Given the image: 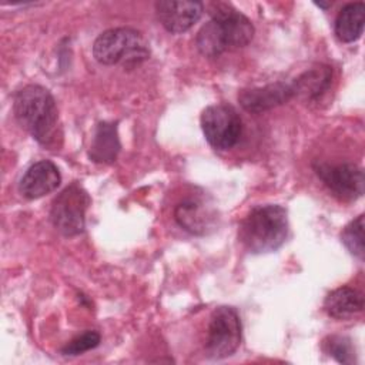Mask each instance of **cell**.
I'll use <instances>...</instances> for the list:
<instances>
[{
  "mask_svg": "<svg viewBox=\"0 0 365 365\" xmlns=\"http://www.w3.org/2000/svg\"><path fill=\"white\" fill-rule=\"evenodd\" d=\"M254 37L251 20L228 3L211 6V20L197 34V47L205 57H218L228 48L247 46Z\"/></svg>",
  "mask_w": 365,
  "mask_h": 365,
  "instance_id": "6da1fadb",
  "label": "cell"
},
{
  "mask_svg": "<svg viewBox=\"0 0 365 365\" xmlns=\"http://www.w3.org/2000/svg\"><path fill=\"white\" fill-rule=\"evenodd\" d=\"M13 111L17 123L40 144L46 147L57 145V140L61 138L58 110L47 88L37 84L23 87L14 97Z\"/></svg>",
  "mask_w": 365,
  "mask_h": 365,
  "instance_id": "7a4b0ae2",
  "label": "cell"
},
{
  "mask_svg": "<svg viewBox=\"0 0 365 365\" xmlns=\"http://www.w3.org/2000/svg\"><path fill=\"white\" fill-rule=\"evenodd\" d=\"M288 237V214L278 204L254 207L240 224L238 238L252 254L278 250Z\"/></svg>",
  "mask_w": 365,
  "mask_h": 365,
  "instance_id": "3957f363",
  "label": "cell"
},
{
  "mask_svg": "<svg viewBox=\"0 0 365 365\" xmlns=\"http://www.w3.org/2000/svg\"><path fill=\"white\" fill-rule=\"evenodd\" d=\"M94 58L106 66H138L150 56L143 33L130 27L110 29L101 33L93 44Z\"/></svg>",
  "mask_w": 365,
  "mask_h": 365,
  "instance_id": "277c9868",
  "label": "cell"
},
{
  "mask_svg": "<svg viewBox=\"0 0 365 365\" xmlns=\"http://www.w3.org/2000/svg\"><path fill=\"white\" fill-rule=\"evenodd\" d=\"M241 344V319L235 308L218 307L211 314L205 351L212 359H222L232 355Z\"/></svg>",
  "mask_w": 365,
  "mask_h": 365,
  "instance_id": "5b68a950",
  "label": "cell"
},
{
  "mask_svg": "<svg viewBox=\"0 0 365 365\" xmlns=\"http://www.w3.org/2000/svg\"><path fill=\"white\" fill-rule=\"evenodd\" d=\"M88 205L90 197L86 190L80 184L73 182L54 198L50 210V220L63 235H78L84 230V215Z\"/></svg>",
  "mask_w": 365,
  "mask_h": 365,
  "instance_id": "8992f818",
  "label": "cell"
},
{
  "mask_svg": "<svg viewBox=\"0 0 365 365\" xmlns=\"http://www.w3.org/2000/svg\"><path fill=\"white\" fill-rule=\"evenodd\" d=\"M201 128L211 147L217 150H228L238 143L242 123L231 106L214 104L202 111Z\"/></svg>",
  "mask_w": 365,
  "mask_h": 365,
  "instance_id": "52a82bcc",
  "label": "cell"
},
{
  "mask_svg": "<svg viewBox=\"0 0 365 365\" xmlns=\"http://www.w3.org/2000/svg\"><path fill=\"white\" fill-rule=\"evenodd\" d=\"M314 170L325 187L342 201H355L362 197L365 188L364 171L352 163L329 164L315 163Z\"/></svg>",
  "mask_w": 365,
  "mask_h": 365,
  "instance_id": "ba28073f",
  "label": "cell"
},
{
  "mask_svg": "<svg viewBox=\"0 0 365 365\" xmlns=\"http://www.w3.org/2000/svg\"><path fill=\"white\" fill-rule=\"evenodd\" d=\"M204 4L201 1L161 0L155 3L157 19L161 26L174 34L190 30L202 16Z\"/></svg>",
  "mask_w": 365,
  "mask_h": 365,
  "instance_id": "9c48e42d",
  "label": "cell"
},
{
  "mask_svg": "<svg viewBox=\"0 0 365 365\" xmlns=\"http://www.w3.org/2000/svg\"><path fill=\"white\" fill-rule=\"evenodd\" d=\"M294 96L295 93L292 83L278 81L264 87L241 90L238 94V101L245 111L262 113L287 103Z\"/></svg>",
  "mask_w": 365,
  "mask_h": 365,
  "instance_id": "30bf717a",
  "label": "cell"
},
{
  "mask_svg": "<svg viewBox=\"0 0 365 365\" xmlns=\"http://www.w3.org/2000/svg\"><path fill=\"white\" fill-rule=\"evenodd\" d=\"M61 182L57 165L48 160L34 163L27 168L20 180V194L29 200L41 198L53 192Z\"/></svg>",
  "mask_w": 365,
  "mask_h": 365,
  "instance_id": "8fae6325",
  "label": "cell"
},
{
  "mask_svg": "<svg viewBox=\"0 0 365 365\" xmlns=\"http://www.w3.org/2000/svg\"><path fill=\"white\" fill-rule=\"evenodd\" d=\"M175 221L181 228L194 234L205 235L215 230L217 212L200 198H187L175 207Z\"/></svg>",
  "mask_w": 365,
  "mask_h": 365,
  "instance_id": "7c38bea8",
  "label": "cell"
},
{
  "mask_svg": "<svg viewBox=\"0 0 365 365\" xmlns=\"http://www.w3.org/2000/svg\"><path fill=\"white\" fill-rule=\"evenodd\" d=\"M324 309L335 319H348L364 309V295L351 287L336 288L325 297Z\"/></svg>",
  "mask_w": 365,
  "mask_h": 365,
  "instance_id": "4fadbf2b",
  "label": "cell"
},
{
  "mask_svg": "<svg viewBox=\"0 0 365 365\" xmlns=\"http://www.w3.org/2000/svg\"><path fill=\"white\" fill-rule=\"evenodd\" d=\"M120 151V140L117 133V125L114 123L103 121L97 124L94 137L90 145L88 155L96 163L110 164L115 161Z\"/></svg>",
  "mask_w": 365,
  "mask_h": 365,
  "instance_id": "5bb4252c",
  "label": "cell"
},
{
  "mask_svg": "<svg viewBox=\"0 0 365 365\" xmlns=\"http://www.w3.org/2000/svg\"><path fill=\"white\" fill-rule=\"evenodd\" d=\"M365 6L361 1L345 4L335 19V34L344 43L356 41L364 31Z\"/></svg>",
  "mask_w": 365,
  "mask_h": 365,
  "instance_id": "9a60e30c",
  "label": "cell"
},
{
  "mask_svg": "<svg viewBox=\"0 0 365 365\" xmlns=\"http://www.w3.org/2000/svg\"><path fill=\"white\" fill-rule=\"evenodd\" d=\"M332 70L328 66H317L292 81L295 96H301L308 100L319 97L331 84Z\"/></svg>",
  "mask_w": 365,
  "mask_h": 365,
  "instance_id": "2e32d148",
  "label": "cell"
},
{
  "mask_svg": "<svg viewBox=\"0 0 365 365\" xmlns=\"http://www.w3.org/2000/svg\"><path fill=\"white\" fill-rule=\"evenodd\" d=\"M341 241L345 245V248L359 258L364 259V215H358L355 220H352L341 232Z\"/></svg>",
  "mask_w": 365,
  "mask_h": 365,
  "instance_id": "e0dca14e",
  "label": "cell"
},
{
  "mask_svg": "<svg viewBox=\"0 0 365 365\" xmlns=\"http://www.w3.org/2000/svg\"><path fill=\"white\" fill-rule=\"evenodd\" d=\"M324 351L334 356L341 364L355 362V351L351 344V339L341 335L328 336L324 341Z\"/></svg>",
  "mask_w": 365,
  "mask_h": 365,
  "instance_id": "ac0fdd59",
  "label": "cell"
},
{
  "mask_svg": "<svg viewBox=\"0 0 365 365\" xmlns=\"http://www.w3.org/2000/svg\"><path fill=\"white\" fill-rule=\"evenodd\" d=\"M100 334L97 331H84L81 335L71 339L63 349V355H80L90 349H94L100 344Z\"/></svg>",
  "mask_w": 365,
  "mask_h": 365,
  "instance_id": "d6986e66",
  "label": "cell"
}]
</instances>
